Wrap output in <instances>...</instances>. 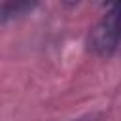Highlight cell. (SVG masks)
Returning <instances> with one entry per match:
<instances>
[{
  "mask_svg": "<svg viewBox=\"0 0 121 121\" xmlns=\"http://www.w3.org/2000/svg\"><path fill=\"white\" fill-rule=\"evenodd\" d=\"M104 4H106V15L91 32L89 43L96 55L112 57L117 51V42H119V25H117L119 9H117V0H106Z\"/></svg>",
  "mask_w": 121,
  "mask_h": 121,
  "instance_id": "6da1fadb",
  "label": "cell"
},
{
  "mask_svg": "<svg viewBox=\"0 0 121 121\" xmlns=\"http://www.w3.org/2000/svg\"><path fill=\"white\" fill-rule=\"evenodd\" d=\"M40 0H4L0 2V25L23 17L25 13L32 11Z\"/></svg>",
  "mask_w": 121,
  "mask_h": 121,
  "instance_id": "7a4b0ae2",
  "label": "cell"
}]
</instances>
